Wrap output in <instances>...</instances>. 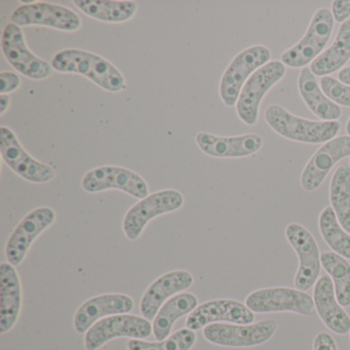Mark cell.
Instances as JSON below:
<instances>
[{"label":"cell","instance_id":"1","mask_svg":"<svg viewBox=\"0 0 350 350\" xmlns=\"http://www.w3.org/2000/svg\"><path fill=\"white\" fill-rule=\"evenodd\" d=\"M52 66L61 73L83 75L110 93H120L126 87L124 75L113 64L87 51H61L53 58Z\"/></svg>","mask_w":350,"mask_h":350},{"label":"cell","instance_id":"2","mask_svg":"<svg viewBox=\"0 0 350 350\" xmlns=\"http://www.w3.org/2000/svg\"><path fill=\"white\" fill-rule=\"evenodd\" d=\"M268 126L280 136L306 144H321L334 139L340 130L338 122H314L298 118L280 105H270L264 114Z\"/></svg>","mask_w":350,"mask_h":350},{"label":"cell","instance_id":"3","mask_svg":"<svg viewBox=\"0 0 350 350\" xmlns=\"http://www.w3.org/2000/svg\"><path fill=\"white\" fill-rule=\"evenodd\" d=\"M245 305L254 313L294 312L310 317L317 311L308 293L286 286L254 291L245 299Z\"/></svg>","mask_w":350,"mask_h":350},{"label":"cell","instance_id":"4","mask_svg":"<svg viewBox=\"0 0 350 350\" xmlns=\"http://www.w3.org/2000/svg\"><path fill=\"white\" fill-rule=\"evenodd\" d=\"M271 52L264 46H254L239 53L225 70L219 93L223 103L232 107L237 103L247 79L264 65L269 63Z\"/></svg>","mask_w":350,"mask_h":350},{"label":"cell","instance_id":"5","mask_svg":"<svg viewBox=\"0 0 350 350\" xmlns=\"http://www.w3.org/2000/svg\"><path fill=\"white\" fill-rule=\"evenodd\" d=\"M184 196L178 190L167 189L149 194L132 206L124 216L122 229L129 241H136L155 217L175 212L183 206Z\"/></svg>","mask_w":350,"mask_h":350},{"label":"cell","instance_id":"6","mask_svg":"<svg viewBox=\"0 0 350 350\" xmlns=\"http://www.w3.org/2000/svg\"><path fill=\"white\" fill-rule=\"evenodd\" d=\"M334 17L331 11L321 9L313 15L302 40L282 53V63L291 68H300L312 63L323 52L331 38Z\"/></svg>","mask_w":350,"mask_h":350},{"label":"cell","instance_id":"7","mask_svg":"<svg viewBox=\"0 0 350 350\" xmlns=\"http://www.w3.org/2000/svg\"><path fill=\"white\" fill-rule=\"evenodd\" d=\"M278 323L267 319L250 325L217 323L204 327V336L211 343L225 347H253L261 345L278 329Z\"/></svg>","mask_w":350,"mask_h":350},{"label":"cell","instance_id":"8","mask_svg":"<svg viewBox=\"0 0 350 350\" xmlns=\"http://www.w3.org/2000/svg\"><path fill=\"white\" fill-rule=\"evenodd\" d=\"M286 73L282 61H272L258 69L241 90L237 103V112L241 122L247 126L257 124L260 104L266 93L275 85Z\"/></svg>","mask_w":350,"mask_h":350},{"label":"cell","instance_id":"9","mask_svg":"<svg viewBox=\"0 0 350 350\" xmlns=\"http://www.w3.org/2000/svg\"><path fill=\"white\" fill-rule=\"evenodd\" d=\"M1 48L3 56L18 72L34 81H42L54 72L52 64L38 58L28 49L21 27L10 23L3 32Z\"/></svg>","mask_w":350,"mask_h":350},{"label":"cell","instance_id":"10","mask_svg":"<svg viewBox=\"0 0 350 350\" xmlns=\"http://www.w3.org/2000/svg\"><path fill=\"white\" fill-rule=\"evenodd\" d=\"M0 152L8 167L32 183H48L56 176L54 167L33 159L23 148L15 133L7 126L0 128Z\"/></svg>","mask_w":350,"mask_h":350},{"label":"cell","instance_id":"11","mask_svg":"<svg viewBox=\"0 0 350 350\" xmlns=\"http://www.w3.org/2000/svg\"><path fill=\"white\" fill-rule=\"evenodd\" d=\"M286 237L299 259V267L294 280L295 288L306 292L317 284L321 273L319 245L310 231L298 223H291L286 227Z\"/></svg>","mask_w":350,"mask_h":350},{"label":"cell","instance_id":"12","mask_svg":"<svg viewBox=\"0 0 350 350\" xmlns=\"http://www.w3.org/2000/svg\"><path fill=\"white\" fill-rule=\"evenodd\" d=\"M152 325L145 317L133 314H116L100 319L85 334L87 350H97L118 337L144 339L152 333Z\"/></svg>","mask_w":350,"mask_h":350},{"label":"cell","instance_id":"13","mask_svg":"<svg viewBox=\"0 0 350 350\" xmlns=\"http://www.w3.org/2000/svg\"><path fill=\"white\" fill-rule=\"evenodd\" d=\"M11 22L19 27L46 26L66 32L77 31L81 27V18L75 11L44 1L18 8L12 15Z\"/></svg>","mask_w":350,"mask_h":350},{"label":"cell","instance_id":"14","mask_svg":"<svg viewBox=\"0 0 350 350\" xmlns=\"http://www.w3.org/2000/svg\"><path fill=\"white\" fill-rule=\"evenodd\" d=\"M81 186L89 193L118 189L138 200L149 196L148 185L140 175L131 170L114 165H104L92 170L85 174Z\"/></svg>","mask_w":350,"mask_h":350},{"label":"cell","instance_id":"15","mask_svg":"<svg viewBox=\"0 0 350 350\" xmlns=\"http://www.w3.org/2000/svg\"><path fill=\"white\" fill-rule=\"evenodd\" d=\"M56 221V213L52 208L42 206L30 212L22 219L10 237L5 247V256L12 265L19 266L27 256L32 243L52 226Z\"/></svg>","mask_w":350,"mask_h":350},{"label":"cell","instance_id":"16","mask_svg":"<svg viewBox=\"0 0 350 350\" xmlns=\"http://www.w3.org/2000/svg\"><path fill=\"white\" fill-rule=\"evenodd\" d=\"M255 321V313L243 303L231 299L208 301L196 307L186 321V327L198 331L212 323L250 325Z\"/></svg>","mask_w":350,"mask_h":350},{"label":"cell","instance_id":"17","mask_svg":"<svg viewBox=\"0 0 350 350\" xmlns=\"http://www.w3.org/2000/svg\"><path fill=\"white\" fill-rule=\"evenodd\" d=\"M350 157V136L332 139L321 147L305 165L300 184L305 191L312 192L323 184L334 165Z\"/></svg>","mask_w":350,"mask_h":350},{"label":"cell","instance_id":"18","mask_svg":"<svg viewBox=\"0 0 350 350\" xmlns=\"http://www.w3.org/2000/svg\"><path fill=\"white\" fill-rule=\"evenodd\" d=\"M134 306V300L128 295L104 294L94 297L77 309L73 319L75 331L79 334L85 333L102 317L126 314Z\"/></svg>","mask_w":350,"mask_h":350},{"label":"cell","instance_id":"19","mask_svg":"<svg viewBox=\"0 0 350 350\" xmlns=\"http://www.w3.org/2000/svg\"><path fill=\"white\" fill-rule=\"evenodd\" d=\"M196 141L202 152L219 159L250 157L258 152L263 145V140L257 134L221 137L210 133H198Z\"/></svg>","mask_w":350,"mask_h":350},{"label":"cell","instance_id":"20","mask_svg":"<svg viewBox=\"0 0 350 350\" xmlns=\"http://www.w3.org/2000/svg\"><path fill=\"white\" fill-rule=\"evenodd\" d=\"M193 284V276L186 270H175L155 280L143 294L140 310L143 317L153 321L165 300L173 295L187 290Z\"/></svg>","mask_w":350,"mask_h":350},{"label":"cell","instance_id":"21","mask_svg":"<svg viewBox=\"0 0 350 350\" xmlns=\"http://www.w3.org/2000/svg\"><path fill=\"white\" fill-rule=\"evenodd\" d=\"M313 301L323 323L338 335L350 332V317L336 298L333 280L329 274L321 276L313 290Z\"/></svg>","mask_w":350,"mask_h":350},{"label":"cell","instance_id":"22","mask_svg":"<svg viewBox=\"0 0 350 350\" xmlns=\"http://www.w3.org/2000/svg\"><path fill=\"white\" fill-rule=\"evenodd\" d=\"M22 307V284L15 266L3 263L0 266V334L11 331Z\"/></svg>","mask_w":350,"mask_h":350},{"label":"cell","instance_id":"23","mask_svg":"<svg viewBox=\"0 0 350 350\" xmlns=\"http://www.w3.org/2000/svg\"><path fill=\"white\" fill-rule=\"evenodd\" d=\"M298 89L307 107L323 122H336L341 116V108L325 95L308 67L301 70Z\"/></svg>","mask_w":350,"mask_h":350},{"label":"cell","instance_id":"24","mask_svg":"<svg viewBox=\"0 0 350 350\" xmlns=\"http://www.w3.org/2000/svg\"><path fill=\"white\" fill-rule=\"evenodd\" d=\"M198 306V297L192 293H182L165 303L153 319V334L157 341L167 339L177 319L191 313Z\"/></svg>","mask_w":350,"mask_h":350},{"label":"cell","instance_id":"25","mask_svg":"<svg viewBox=\"0 0 350 350\" xmlns=\"http://www.w3.org/2000/svg\"><path fill=\"white\" fill-rule=\"evenodd\" d=\"M349 58L350 21H346L340 26L332 46L311 63V72L317 77H327L339 70Z\"/></svg>","mask_w":350,"mask_h":350},{"label":"cell","instance_id":"26","mask_svg":"<svg viewBox=\"0 0 350 350\" xmlns=\"http://www.w3.org/2000/svg\"><path fill=\"white\" fill-rule=\"evenodd\" d=\"M75 5L94 19L107 23H124L136 15L138 5L130 0H75Z\"/></svg>","mask_w":350,"mask_h":350},{"label":"cell","instance_id":"27","mask_svg":"<svg viewBox=\"0 0 350 350\" xmlns=\"http://www.w3.org/2000/svg\"><path fill=\"white\" fill-rule=\"evenodd\" d=\"M329 202L341 226L350 233V167H337L329 184Z\"/></svg>","mask_w":350,"mask_h":350},{"label":"cell","instance_id":"28","mask_svg":"<svg viewBox=\"0 0 350 350\" xmlns=\"http://www.w3.org/2000/svg\"><path fill=\"white\" fill-rule=\"evenodd\" d=\"M321 266L333 280L336 298L342 307L350 306V263L347 259L334 253L321 254Z\"/></svg>","mask_w":350,"mask_h":350},{"label":"cell","instance_id":"29","mask_svg":"<svg viewBox=\"0 0 350 350\" xmlns=\"http://www.w3.org/2000/svg\"><path fill=\"white\" fill-rule=\"evenodd\" d=\"M319 227L323 241L333 250L334 253L350 260L349 233L344 230L332 206H327L321 211Z\"/></svg>","mask_w":350,"mask_h":350},{"label":"cell","instance_id":"30","mask_svg":"<svg viewBox=\"0 0 350 350\" xmlns=\"http://www.w3.org/2000/svg\"><path fill=\"white\" fill-rule=\"evenodd\" d=\"M196 333L181 329L163 341L147 342L140 339L129 341V350H189L196 342Z\"/></svg>","mask_w":350,"mask_h":350},{"label":"cell","instance_id":"31","mask_svg":"<svg viewBox=\"0 0 350 350\" xmlns=\"http://www.w3.org/2000/svg\"><path fill=\"white\" fill-rule=\"evenodd\" d=\"M321 88L325 95L337 105L350 107V85H344L333 77L321 79Z\"/></svg>","mask_w":350,"mask_h":350},{"label":"cell","instance_id":"32","mask_svg":"<svg viewBox=\"0 0 350 350\" xmlns=\"http://www.w3.org/2000/svg\"><path fill=\"white\" fill-rule=\"evenodd\" d=\"M0 94L7 95V94L13 93L17 91L21 85V79L19 75L14 72H1L0 73Z\"/></svg>","mask_w":350,"mask_h":350},{"label":"cell","instance_id":"33","mask_svg":"<svg viewBox=\"0 0 350 350\" xmlns=\"http://www.w3.org/2000/svg\"><path fill=\"white\" fill-rule=\"evenodd\" d=\"M334 20L343 24L350 16V0H336L332 5Z\"/></svg>","mask_w":350,"mask_h":350},{"label":"cell","instance_id":"34","mask_svg":"<svg viewBox=\"0 0 350 350\" xmlns=\"http://www.w3.org/2000/svg\"><path fill=\"white\" fill-rule=\"evenodd\" d=\"M313 350H338L335 340L329 333L321 332L315 336Z\"/></svg>","mask_w":350,"mask_h":350},{"label":"cell","instance_id":"35","mask_svg":"<svg viewBox=\"0 0 350 350\" xmlns=\"http://www.w3.org/2000/svg\"><path fill=\"white\" fill-rule=\"evenodd\" d=\"M338 79H339L340 83L350 85V66L342 69L338 75Z\"/></svg>","mask_w":350,"mask_h":350},{"label":"cell","instance_id":"36","mask_svg":"<svg viewBox=\"0 0 350 350\" xmlns=\"http://www.w3.org/2000/svg\"><path fill=\"white\" fill-rule=\"evenodd\" d=\"M11 98L8 95H0V113L3 114L9 109Z\"/></svg>","mask_w":350,"mask_h":350},{"label":"cell","instance_id":"37","mask_svg":"<svg viewBox=\"0 0 350 350\" xmlns=\"http://www.w3.org/2000/svg\"><path fill=\"white\" fill-rule=\"evenodd\" d=\"M346 132L350 136V118H348L347 124H346Z\"/></svg>","mask_w":350,"mask_h":350},{"label":"cell","instance_id":"38","mask_svg":"<svg viewBox=\"0 0 350 350\" xmlns=\"http://www.w3.org/2000/svg\"><path fill=\"white\" fill-rule=\"evenodd\" d=\"M349 165H350V159H349Z\"/></svg>","mask_w":350,"mask_h":350}]
</instances>
